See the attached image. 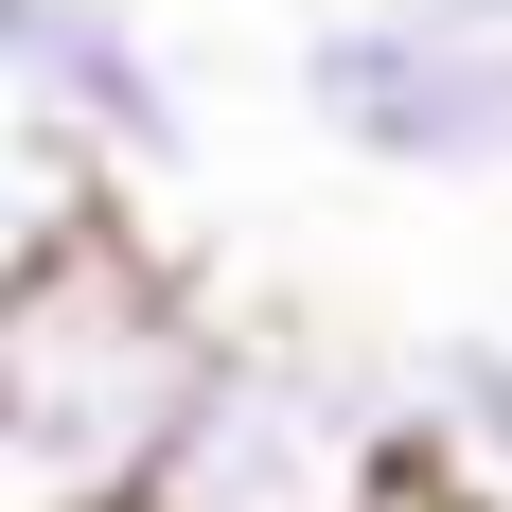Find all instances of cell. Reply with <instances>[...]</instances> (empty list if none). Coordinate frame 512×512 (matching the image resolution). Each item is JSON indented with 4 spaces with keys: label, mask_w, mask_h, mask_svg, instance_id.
I'll return each instance as SVG.
<instances>
[{
    "label": "cell",
    "mask_w": 512,
    "mask_h": 512,
    "mask_svg": "<svg viewBox=\"0 0 512 512\" xmlns=\"http://www.w3.org/2000/svg\"><path fill=\"white\" fill-rule=\"evenodd\" d=\"M212 336H230V301L142 212L18 248L0 265V512H142V477L195 424Z\"/></svg>",
    "instance_id": "obj_1"
},
{
    "label": "cell",
    "mask_w": 512,
    "mask_h": 512,
    "mask_svg": "<svg viewBox=\"0 0 512 512\" xmlns=\"http://www.w3.org/2000/svg\"><path fill=\"white\" fill-rule=\"evenodd\" d=\"M142 512H424L407 336H354L336 301H230Z\"/></svg>",
    "instance_id": "obj_2"
},
{
    "label": "cell",
    "mask_w": 512,
    "mask_h": 512,
    "mask_svg": "<svg viewBox=\"0 0 512 512\" xmlns=\"http://www.w3.org/2000/svg\"><path fill=\"white\" fill-rule=\"evenodd\" d=\"M0 106L18 124H71L124 195H177L195 177V71L159 53L142 0H0Z\"/></svg>",
    "instance_id": "obj_3"
},
{
    "label": "cell",
    "mask_w": 512,
    "mask_h": 512,
    "mask_svg": "<svg viewBox=\"0 0 512 512\" xmlns=\"http://www.w3.org/2000/svg\"><path fill=\"white\" fill-rule=\"evenodd\" d=\"M407 460H424V512H512V318L407 336Z\"/></svg>",
    "instance_id": "obj_4"
}]
</instances>
